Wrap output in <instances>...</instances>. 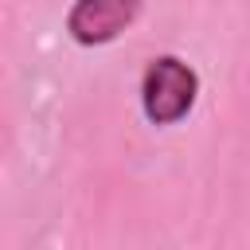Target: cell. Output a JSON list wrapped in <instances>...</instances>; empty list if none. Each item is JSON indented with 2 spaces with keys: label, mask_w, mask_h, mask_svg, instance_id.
I'll return each mask as SVG.
<instances>
[{
  "label": "cell",
  "mask_w": 250,
  "mask_h": 250,
  "mask_svg": "<svg viewBox=\"0 0 250 250\" xmlns=\"http://www.w3.org/2000/svg\"><path fill=\"white\" fill-rule=\"evenodd\" d=\"M199 98V74L180 55H156L148 59L141 74V109L152 125H176L191 113Z\"/></svg>",
  "instance_id": "6da1fadb"
},
{
  "label": "cell",
  "mask_w": 250,
  "mask_h": 250,
  "mask_svg": "<svg viewBox=\"0 0 250 250\" xmlns=\"http://www.w3.org/2000/svg\"><path fill=\"white\" fill-rule=\"evenodd\" d=\"M137 16H141L137 0H78L66 12V31L78 47H105Z\"/></svg>",
  "instance_id": "7a4b0ae2"
}]
</instances>
